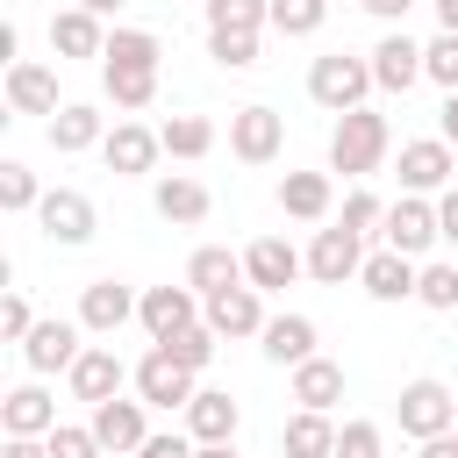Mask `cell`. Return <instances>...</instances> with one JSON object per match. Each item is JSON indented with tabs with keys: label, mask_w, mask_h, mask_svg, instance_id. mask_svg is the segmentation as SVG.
<instances>
[{
	"label": "cell",
	"mask_w": 458,
	"mask_h": 458,
	"mask_svg": "<svg viewBox=\"0 0 458 458\" xmlns=\"http://www.w3.org/2000/svg\"><path fill=\"white\" fill-rule=\"evenodd\" d=\"M208 50H215L222 64H250V57H258V36H208Z\"/></svg>",
	"instance_id": "ee69618b"
},
{
	"label": "cell",
	"mask_w": 458,
	"mask_h": 458,
	"mask_svg": "<svg viewBox=\"0 0 458 458\" xmlns=\"http://www.w3.org/2000/svg\"><path fill=\"white\" fill-rule=\"evenodd\" d=\"M208 329H215V336H265V308H258V286H229V293H208Z\"/></svg>",
	"instance_id": "30bf717a"
},
{
	"label": "cell",
	"mask_w": 458,
	"mask_h": 458,
	"mask_svg": "<svg viewBox=\"0 0 458 458\" xmlns=\"http://www.w3.org/2000/svg\"><path fill=\"white\" fill-rule=\"evenodd\" d=\"M265 358L272 365H308L315 358V322L308 315H272L265 322Z\"/></svg>",
	"instance_id": "603a6c76"
},
{
	"label": "cell",
	"mask_w": 458,
	"mask_h": 458,
	"mask_svg": "<svg viewBox=\"0 0 458 458\" xmlns=\"http://www.w3.org/2000/svg\"><path fill=\"white\" fill-rule=\"evenodd\" d=\"M422 458H458V429H444V437H429V444H422Z\"/></svg>",
	"instance_id": "c3c4849f"
},
{
	"label": "cell",
	"mask_w": 458,
	"mask_h": 458,
	"mask_svg": "<svg viewBox=\"0 0 458 458\" xmlns=\"http://www.w3.org/2000/svg\"><path fill=\"white\" fill-rule=\"evenodd\" d=\"M72 394L93 401V408L114 401V394H122V358H114V351H79V365H72Z\"/></svg>",
	"instance_id": "cb8c5ba5"
},
{
	"label": "cell",
	"mask_w": 458,
	"mask_h": 458,
	"mask_svg": "<svg viewBox=\"0 0 458 458\" xmlns=\"http://www.w3.org/2000/svg\"><path fill=\"white\" fill-rule=\"evenodd\" d=\"M136 458H200V451H193V444H186V437L172 429V437H150V444H143Z\"/></svg>",
	"instance_id": "f6af8a7d"
},
{
	"label": "cell",
	"mask_w": 458,
	"mask_h": 458,
	"mask_svg": "<svg viewBox=\"0 0 458 458\" xmlns=\"http://www.w3.org/2000/svg\"><path fill=\"white\" fill-rule=\"evenodd\" d=\"M157 136H165V150H172V157H200V150L215 143V122H208V114H172Z\"/></svg>",
	"instance_id": "d6a6232c"
},
{
	"label": "cell",
	"mask_w": 458,
	"mask_h": 458,
	"mask_svg": "<svg viewBox=\"0 0 458 458\" xmlns=\"http://www.w3.org/2000/svg\"><path fill=\"white\" fill-rule=\"evenodd\" d=\"M50 458H100L93 422H86V429H79V422H57V429H50Z\"/></svg>",
	"instance_id": "f35d334b"
},
{
	"label": "cell",
	"mask_w": 458,
	"mask_h": 458,
	"mask_svg": "<svg viewBox=\"0 0 458 458\" xmlns=\"http://www.w3.org/2000/svg\"><path fill=\"white\" fill-rule=\"evenodd\" d=\"M150 200H157V215H165V222H200V215H208V186H200L193 172H165Z\"/></svg>",
	"instance_id": "4316f807"
},
{
	"label": "cell",
	"mask_w": 458,
	"mask_h": 458,
	"mask_svg": "<svg viewBox=\"0 0 458 458\" xmlns=\"http://www.w3.org/2000/svg\"><path fill=\"white\" fill-rule=\"evenodd\" d=\"M200 458H236V444H208V451H200Z\"/></svg>",
	"instance_id": "f5cc1de1"
},
{
	"label": "cell",
	"mask_w": 458,
	"mask_h": 458,
	"mask_svg": "<svg viewBox=\"0 0 458 458\" xmlns=\"http://www.w3.org/2000/svg\"><path fill=\"white\" fill-rule=\"evenodd\" d=\"M365 7H372V14H386V21H394V14H408V7H415V0H365Z\"/></svg>",
	"instance_id": "681fc988"
},
{
	"label": "cell",
	"mask_w": 458,
	"mask_h": 458,
	"mask_svg": "<svg viewBox=\"0 0 458 458\" xmlns=\"http://www.w3.org/2000/svg\"><path fill=\"white\" fill-rule=\"evenodd\" d=\"M301 272V258H293V243L286 236H258L250 250H243V279L258 286V293H272V286H286Z\"/></svg>",
	"instance_id": "5bb4252c"
},
{
	"label": "cell",
	"mask_w": 458,
	"mask_h": 458,
	"mask_svg": "<svg viewBox=\"0 0 458 458\" xmlns=\"http://www.w3.org/2000/svg\"><path fill=\"white\" fill-rule=\"evenodd\" d=\"M236 422H243V408H236L222 386H200V394L186 401V429H193L200 444H236Z\"/></svg>",
	"instance_id": "8fae6325"
},
{
	"label": "cell",
	"mask_w": 458,
	"mask_h": 458,
	"mask_svg": "<svg viewBox=\"0 0 458 458\" xmlns=\"http://www.w3.org/2000/svg\"><path fill=\"white\" fill-rule=\"evenodd\" d=\"M79 7H86V14H107V7H114V0H79Z\"/></svg>",
	"instance_id": "db71d44e"
},
{
	"label": "cell",
	"mask_w": 458,
	"mask_h": 458,
	"mask_svg": "<svg viewBox=\"0 0 458 458\" xmlns=\"http://www.w3.org/2000/svg\"><path fill=\"white\" fill-rule=\"evenodd\" d=\"M21 351H29L36 372H57V365L72 372V365H79V322H64V315H57V322H36V336H29Z\"/></svg>",
	"instance_id": "44dd1931"
},
{
	"label": "cell",
	"mask_w": 458,
	"mask_h": 458,
	"mask_svg": "<svg viewBox=\"0 0 458 458\" xmlns=\"http://www.w3.org/2000/svg\"><path fill=\"white\" fill-rule=\"evenodd\" d=\"M279 208L301 215V222H322L329 215V172H286L279 179Z\"/></svg>",
	"instance_id": "f1b7e54d"
},
{
	"label": "cell",
	"mask_w": 458,
	"mask_h": 458,
	"mask_svg": "<svg viewBox=\"0 0 458 458\" xmlns=\"http://www.w3.org/2000/svg\"><path fill=\"white\" fill-rule=\"evenodd\" d=\"M107 64H157V36L150 29H114L107 36Z\"/></svg>",
	"instance_id": "e575fe53"
},
{
	"label": "cell",
	"mask_w": 458,
	"mask_h": 458,
	"mask_svg": "<svg viewBox=\"0 0 458 458\" xmlns=\"http://www.w3.org/2000/svg\"><path fill=\"white\" fill-rule=\"evenodd\" d=\"M336 458H379V422H344L336 429Z\"/></svg>",
	"instance_id": "60d3db41"
},
{
	"label": "cell",
	"mask_w": 458,
	"mask_h": 458,
	"mask_svg": "<svg viewBox=\"0 0 458 458\" xmlns=\"http://www.w3.org/2000/svg\"><path fill=\"white\" fill-rule=\"evenodd\" d=\"M279 444H286V458H336V422H329L322 408H301V415L279 429Z\"/></svg>",
	"instance_id": "484cf974"
},
{
	"label": "cell",
	"mask_w": 458,
	"mask_h": 458,
	"mask_svg": "<svg viewBox=\"0 0 458 458\" xmlns=\"http://www.w3.org/2000/svg\"><path fill=\"white\" fill-rule=\"evenodd\" d=\"M93 136H100V114H93L86 100H64V107L50 114V143H57V150H86Z\"/></svg>",
	"instance_id": "1f68e13d"
},
{
	"label": "cell",
	"mask_w": 458,
	"mask_h": 458,
	"mask_svg": "<svg viewBox=\"0 0 458 458\" xmlns=\"http://www.w3.org/2000/svg\"><path fill=\"white\" fill-rule=\"evenodd\" d=\"M186 286H200V293H229V286H243V258L222 250V243H200V250L186 258Z\"/></svg>",
	"instance_id": "7402d4cb"
},
{
	"label": "cell",
	"mask_w": 458,
	"mask_h": 458,
	"mask_svg": "<svg viewBox=\"0 0 458 458\" xmlns=\"http://www.w3.org/2000/svg\"><path fill=\"white\" fill-rule=\"evenodd\" d=\"M422 72H429L437 86H451V93H458V36H437V43L422 50Z\"/></svg>",
	"instance_id": "ab89813d"
},
{
	"label": "cell",
	"mask_w": 458,
	"mask_h": 458,
	"mask_svg": "<svg viewBox=\"0 0 458 458\" xmlns=\"http://www.w3.org/2000/svg\"><path fill=\"white\" fill-rule=\"evenodd\" d=\"M50 50H64V57H107L100 14H86V7H64V14H50Z\"/></svg>",
	"instance_id": "9a60e30c"
},
{
	"label": "cell",
	"mask_w": 458,
	"mask_h": 458,
	"mask_svg": "<svg viewBox=\"0 0 458 458\" xmlns=\"http://www.w3.org/2000/svg\"><path fill=\"white\" fill-rule=\"evenodd\" d=\"M36 215H43V229H50L57 243H86V236L100 229V215H93V200H86L79 186H50V193L36 200Z\"/></svg>",
	"instance_id": "277c9868"
},
{
	"label": "cell",
	"mask_w": 458,
	"mask_h": 458,
	"mask_svg": "<svg viewBox=\"0 0 458 458\" xmlns=\"http://www.w3.org/2000/svg\"><path fill=\"white\" fill-rule=\"evenodd\" d=\"M143 329H150L157 344H172L179 329H193V293H186V286H150V293H143Z\"/></svg>",
	"instance_id": "ffe728a7"
},
{
	"label": "cell",
	"mask_w": 458,
	"mask_h": 458,
	"mask_svg": "<svg viewBox=\"0 0 458 458\" xmlns=\"http://www.w3.org/2000/svg\"><path fill=\"white\" fill-rule=\"evenodd\" d=\"M136 394H143L150 408H186L200 386H193V372H186L172 351H150V358L136 365Z\"/></svg>",
	"instance_id": "5b68a950"
},
{
	"label": "cell",
	"mask_w": 458,
	"mask_h": 458,
	"mask_svg": "<svg viewBox=\"0 0 458 458\" xmlns=\"http://www.w3.org/2000/svg\"><path fill=\"white\" fill-rule=\"evenodd\" d=\"M100 150H107V165H114V172H150V165H157V150H165V136H157V129H143V122H114V136H107Z\"/></svg>",
	"instance_id": "e0dca14e"
},
{
	"label": "cell",
	"mask_w": 458,
	"mask_h": 458,
	"mask_svg": "<svg viewBox=\"0 0 458 458\" xmlns=\"http://www.w3.org/2000/svg\"><path fill=\"white\" fill-rule=\"evenodd\" d=\"M372 79H379L386 93H408V86L422 79V43H415L408 29L379 36V50H372Z\"/></svg>",
	"instance_id": "9c48e42d"
},
{
	"label": "cell",
	"mask_w": 458,
	"mask_h": 458,
	"mask_svg": "<svg viewBox=\"0 0 458 458\" xmlns=\"http://www.w3.org/2000/svg\"><path fill=\"white\" fill-rule=\"evenodd\" d=\"M0 336H7V344H29V336H36V315H29V301H21V293H7V301H0Z\"/></svg>",
	"instance_id": "7bdbcfd3"
},
{
	"label": "cell",
	"mask_w": 458,
	"mask_h": 458,
	"mask_svg": "<svg viewBox=\"0 0 458 458\" xmlns=\"http://www.w3.org/2000/svg\"><path fill=\"white\" fill-rule=\"evenodd\" d=\"M415 301H422V308H458V265H422Z\"/></svg>",
	"instance_id": "d590c367"
},
{
	"label": "cell",
	"mask_w": 458,
	"mask_h": 458,
	"mask_svg": "<svg viewBox=\"0 0 458 458\" xmlns=\"http://www.w3.org/2000/svg\"><path fill=\"white\" fill-rule=\"evenodd\" d=\"M136 308H143V301H136L122 279H93V286H86V301H79V322H86V329H100V336H114Z\"/></svg>",
	"instance_id": "4fadbf2b"
},
{
	"label": "cell",
	"mask_w": 458,
	"mask_h": 458,
	"mask_svg": "<svg viewBox=\"0 0 458 458\" xmlns=\"http://www.w3.org/2000/svg\"><path fill=\"white\" fill-rule=\"evenodd\" d=\"M437 236H444V222H437V208H429V200L401 193V200L386 208V250H408V258H415V250H429Z\"/></svg>",
	"instance_id": "52a82bcc"
},
{
	"label": "cell",
	"mask_w": 458,
	"mask_h": 458,
	"mask_svg": "<svg viewBox=\"0 0 458 458\" xmlns=\"http://www.w3.org/2000/svg\"><path fill=\"white\" fill-rule=\"evenodd\" d=\"M308 272L322 279V286H344L351 272H365V250H358V229H315V250H308Z\"/></svg>",
	"instance_id": "ba28073f"
},
{
	"label": "cell",
	"mask_w": 458,
	"mask_h": 458,
	"mask_svg": "<svg viewBox=\"0 0 458 458\" xmlns=\"http://www.w3.org/2000/svg\"><path fill=\"white\" fill-rule=\"evenodd\" d=\"M293 401L329 415V401H344V365H336V358H308V365H293Z\"/></svg>",
	"instance_id": "83f0119b"
},
{
	"label": "cell",
	"mask_w": 458,
	"mask_h": 458,
	"mask_svg": "<svg viewBox=\"0 0 458 458\" xmlns=\"http://www.w3.org/2000/svg\"><path fill=\"white\" fill-rule=\"evenodd\" d=\"M437 14H444V36H458V0H437Z\"/></svg>",
	"instance_id": "816d5d0a"
},
{
	"label": "cell",
	"mask_w": 458,
	"mask_h": 458,
	"mask_svg": "<svg viewBox=\"0 0 458 458\" xmlns=\"http://www.w3.org/2000/svg\"><path fill=\"white\" fill-rule=\"evenodd\" d=\"M0 458H50V444H36V437H7Z\"/></svg>",
	"instance_id": "bcb514c9"
},
{
	"label": "cell",
	"mask_w": 458,
	"mask_h": 458,
	"mask_svg": "<svg viewBox=\"0 0 458 458\" xmlns=\"http://www.w3.org/2000/svg\"><path fill=\"white\" fill-rule=\"evenodd\" d=\"M0 422H7V437H43V429H57V408L43 386H14L0 401Z\"/></svg>",
	"instance_id": "d4e9b609"
},
{
	"label": "cell",
	"mask_w": 458,
	"mask_h": 458,
	"mask_svg": "<svg viewBox=\"0 0 458 458\" xmlns=\"http://www.w3.org/2000/svg\"><path fill=\"white\" fill-rule=\"evenodd\" d=\"M258 21H272L265 0H208V36H258Z\"/></svg>",
	"instance_id": "f546056e"
},
{
	"label": "cell",
	"mask_w": 458,
	"mask_h": 458,
	"mask_svg": "<svg viewBox=\"0 0 458 458\" xmlns=\"http://www.w3.org/2000/svg\"><path fill=\"white\" fill-rule=\"evenodd\" d=\"M322 14H329V0H272L279 36H308V29H322Z\"/></svg>",
	"instance_id": "836d02e7"
},
{
	"label": "cell",
	"mask_w": 458,
	"mask_h": 458,
	"mask_svg": "<svg viewBox=\"0 0 458 458\" xmlns=\"http://www.w3.org/2000/svg\"><path fill=\"white\" fill-rule=\"evenodd\" d=\"M451 143L444 136H415V143H401V179L408 186H451Z\"/></svg>",
	"instance_id": "ac0fdd59"
},
{
	"label": "cell",
	"mask_w": 458,
	"mask_h": 458,
	"mask_svg": "<svg viewBox=\"0 0 458 458\" xmlns=\"http://www.w3.org/2000/svg\"><path fill=\"white\" fill-rule=\"evenodd\" d=\"M372 222H386V200H379V193H365V186H358V193H351V200H344V229H358V236H365V229H372Z\"/></svg>",
	"instance_id": "b9f144b4"
},
{
	"label": "cell",
	"mask_w": 458,
	"mask_h": 458,
	"mask_svg": "<svg viewBox=\"0 0 458 458\" xmlns=\"http://www.w3.org/2000/svg\"><path fill=\"white\" fill-rule=\"evenodd\" d=\"M7 107H21V114H57V72H50V64H7Z\"/></svg>",
	"instance_id": "2e32d148"
},
{
	"label": "cell",
	"mask_w": 458,
	"mask_h": 458,
	"mask_svg": "<svg viewBox=\"0 0 458 458\" xmlns=\"http://www.w3.org/2000/svg\"><path fill=\"white\" fill-rule=\"evenodd\" d=\"M365 86H372V64L351 57V50H329V57H315V72H308V93H315L329 114H351V107L365 100Z\"/></svg>",
	"instance_id": "7a4b0ae2"
},
{
	"label": "cell",
	"mask_w": 458,
	"mask_h": 458,
	"mask_svg": "<svg viewBox=\"0 0 458 458\" xmlns=\"http://www.w3.org/2000/svg\"><path fill=\"white\" fill-rule=\"evenodd\" d=\"M394 415H401V429H408V437H422V444H429V437L458 429V394H451L444 379H408Z\"/></svg>",
	"instance_id": "3957f363"
},
{
	"label": "cell",
	"mask_w": 458,
	"mask_h": 458,
	"mask_svg": "<svg viewBox=\"0 0 458 458\" xmlns=\"http://www.w3.org/2000/svg\"><path fill=\"white\" fill-rule=\"evenodd\" d=\"M279 143H286V122H279L272 107H243V114L229 122V150H236L243 165H272Z\"/></svg>",
	"instance_id": "8992f818"
},
{
	"label": "cell",
	"mask_w": 458,
	"mask_h": 458,
	"mask_svg": "<svg viewBox=\"0 0 458 458\" xmlns=\"http://www.w3.org/2000/svg\"><path fill=\"white\" fill-rule=\"evenodd\" d=\"M157 351H172L186 372H200V365L215 358V329H200V322H193V329H179V336H172V344H157Z\"/></svg>",
	"instance_id": "74e56055"
},
{
	"label": "cell",
	"mask_w": 458,
	"mask_h": 458,
	"mask_svg": "<svg viewBox=\"0 0 458 458\" xmlns=\"http://www.w3.org/2000/svg\"><path fill=\"white\" fill-rule=\"evenodd\" d=\"M358 279H365V293H372V301H401V293H415V279H422V272H415V258H408V250H372Z\"/></svg>",
	"instance_id": "d6986e66"
},
{
	"label": "cell",
	"mask_w": 458,
	"mask_h": 458,
	"mask_svg": "<svg viewBox=\"0 0 458 458\" xmlns=\"http://www.w3.org/2000/svg\"><path fill=\"white\" fill-rule=\"evenodd\" d=\"M43 193H36V172L21 165V157H7L0 165V208H36Z\"/></svg>",
	"instance_id": "8d00e7d4"
},
{
	"label": "cell",
	"mask_w": 458,
	"mask_h": 458,
	"mask_svg": "<svg viewBox=\"0 0 458 458\" xmlns=\"http://www.w3.org/2000/svg\"><path fill=\"white\" fill-rule=\"evenodd\" d=\"M437 222H444V236H451V243H458V186H451V193H444V200H437Z\"/></svg>",
	"instance_id": "7dc6e473"
},
{
	"label": "cell",
	"mask_w": 458,
	"mask_h": 458,
	"mask_svg": "<svg viewBox=\"0 0 458 458\" xmlns=\"http://www.w3.org/2000/svg\"><path fill=\"white\" fill-rule=\"evenodd\" d=\"M444 143H458V93L444 100Z\"/></svg>",
	"instance_id": "f907efd6"
},
{
	"label": "cell",
	"mask_w": 458,
	"mask_h": 458,
	"mask_svg": "<svg viewBox=\"0 0 458 458\" xmlns=\"http://www.w3.org/2000/svg\"><path fill=\"white\" fill-rule=\"evenodd\" d=\"M93 437H100V451H143L150 444V429H143V401H100L93 408Z\"/></svg>",
	"instance_id": "7c38bea8"
},
{
	"label": "cell",
	"mask_w": 458,
	"mask_h": 458,
	"mask_svg": "<svg viewBox=\"0 0 458 458\" xmlns=\"http://www.w3.org/2000/svg\"><path fill=\"white\" fill-rule=\"evenodd\" d=\"M379 157H386V114H372V107L336 114V129H329V165H336V172H372Z\"/></svg>",
	"instance_id": "6da1fadb"
},
{
	"label": "cell",
	"mask_w": 458,
	"mask_h": 458,
	"mask_svg": "<svg viewBox=\"0 0 458 458\" xmlns=\"http://www.w3.org/2000/svg\"><path fill=\"white\" fill-rule=\"evenodd\" d=\"M107 93H114V107H150L157 100V64H107Z\"/></svg>",
	"instance_id": "4dcf8cb0"
}]
</instances>
